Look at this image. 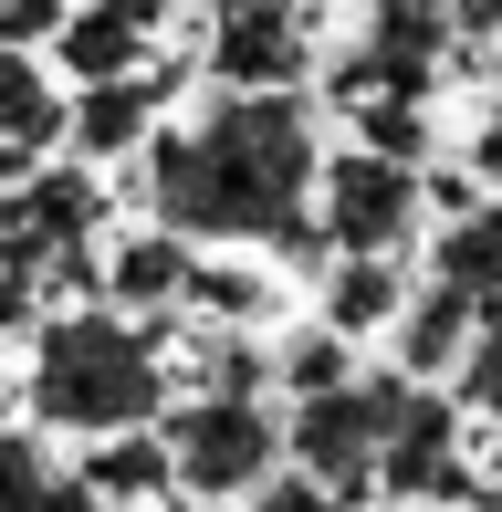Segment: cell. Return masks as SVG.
I'll return each instance as SVG.
<instances>
[{
  "label": "cell",
  "mask_w": 502,
  "mask_h": 512,
  "mask_svg": "<svg viewBox=\"0 0 502 512\" xmlns=\"http://www.w3.org/2000/svg\"><path fill=\"white\" fill-rule=\"evenodd\" d=\"M482 304L471 293H450V283H429L419 272V293H408V314H398V377H419V387H440V377H461L471 366V345H482Z\"/></svg>",
  "instance_id": "11"
},
{
  "label": "cell",
  "mask_w": 502,
  "mask_h": 512,
  "mask_svg": "<svg viewBox=\"0 0 502 512\" xmlns=\"http://www.w3.org/2000/svg\"><path fill=\"white\" fill-rule=\"evenodd\" d=\"M429 283L471 293L482 314H502V199H471L440 220V241H429Z\"/></svg>",
  "instance_id": "14"
},
{
  "label": "cell",
  "mask_w": 502,
  "mask_h": 512,
  "mask_svg": "<svg viewBox=\"0 0 502 512\" xmlns=\"http://www.w3.org/2000/svg\"><path fill=\"white\" fill-rule=\"evenodd\" d=\"M189 283H199V241H178L168 220L126 230V241L105 251V293H116L126 314H168V304H189Z\"/></svg>",
  "instance_id": "12"
},
{
  "label": "cell",
  "mask_w": 502,
  "mask_h": 512,
  "mask_svg": "<svg viewBox=\"0 0 502 512\" xmlns=\"http://www.w3.org/2000/svg\"><path fill=\"white\" fill-rule=\"evenodd\" d=\"M189 304L210 314V324H241V335H251V324L272 314V283H262V272H251V262H199Z\"/></svg>",
  "instance_id": "18"
},
{
  "label": "cell",
  "mask_w": 502,
  "mask_h": 512,
  "mask_svg": "<svg viewBox=\"0 0 502 512\" xmlns=\"http://www.w3.org/2000/svg\"><path fill=\"white\" fill-rule=\"evenodd\" d=\"M210 74L220 95H293L314 74L304 0H210Z\"/></svg>",
  "instance_id": "6"
},
{
  "label": "cell",
  "mask_w": 502,
  "mask_h": 512,
  "mask_svg": "<svg viewBox=\"0 0 502 512\" xmlns=\"http://www.w3.org/2000/svg\"><path fill=\"white\" fill-rule=\"evenodd\" d=\"M283 387H293V398H335V387H356V335L304 324V335L283 345Z\"/></svg>",
  "instance_id": "17"
},
{
  "label": "cell",
  "mask_w": 502,
  "mask_h": 512,
  "mask_svg": "<svg viewBox=\"0 0 502 512\" xmlns=\"http://www.w3.org/2000/svg\"><path fill=\"white\" fill-rule=\"evenodd\" d=\"M461 42H502V0H440Z\"/></svg>",
  "instance_id": "23"
},
{
  "label": "cell",
  "mask_w": 502,
  "mask_h": 512,
  "mask_svg": "<svg viewBox=\"0 0 502 512\" xmlns=\"http://www.w3.org/2000/svg\"><path fill=\"white\" fill-rule=\"evenodd\" d=\"M387 502H482V481H471L461 460V398H440V387L398 377V418H387Z\"/></svg>",
  "instance_id": "7"
},
{
  "label": "cell",
  "mask_w": 502,
  "mask_h": 512,
  "mask_svg": "<svg viewBox=\"0 0 502 512\" xmlns=\"http://www.w3.org/2000/svg\"><path fill=\"white\" fill-rule=\"evenodd\" d=\"M168 95H178L168 63L116 74V84H84L74 95V157H147L157 126H168Z\"/></svg>",
  "instance_id": "9"
},
{
  "label": "cell",
  "mask_w": 502,
  "mask_h": 512,
  "mask_svg": "<svg viewBox=\"0 0 502 512\" xmlns=\"http://www.w3.org/2000/svg\"><path fill=\"white\" fill-rule=\"evenodd\" d=\"M461 408L502 418V314L482 324V345H471V366H461Z\"/></svg>",
  "instance_id": "21"
},
{
  "label": "cell",
  "mask_w": 502,
  "mask_h": 512,
  "mask_svg": "<svg viewBox=\"0 0 502 512\" xmlns=\"http://www.w3.org/2000/svg\"><path fill=\"white\" fill-rule=\"evenodd\" d=\"M356 136H367L377 157H408V168H419L429 157V105L419 95H377V105H356Z\"/></svg>",
  "instance_id": "19"
},
{
  "label": "cell",
  "mask_w": 502,
  "mask_h": 512,
  "mask_svg": "<svg viewBox=\"0 0 502 512\" xmlns=\"http://www.w3.org/2000/svg\"><path fill=\"white\" fill-rule=\"evenodd\" d=\"M241 512H335V492H325L314 471H272V481H262V492H251Z\"/></svg>",
  "instance_id": "22"
},
{
  "label": "cell",
  "mask_w": 502,
  "mask_h": 512,
  "mask_svg": "<svg viewBox=\"0 0 502 512\" xmlns=\"http://www.w3.org/2000/svg\"><path fill=\"white\" fill-rule=\"evenodd\" d=\"M408 293H419L408 262H335L325 272V324H335V335H398Z\"/></svg>",
  "instance_id": "15"
},
{
  "label": "cell",
  "mask_w": 502,
  "mask_h": 512,
  "mask_svg": "<svg viewBox=\"0 0 502 512\" xmlns=\"http://www.w3.org/2000/svg\"><path fill=\"white\" fill-rule=\"evenodd\" d=\"M492 492H502V439H492Z\"/></svg>",
  "instance_id": "25"
},
{
  "label": "cell",
  "mask_w": 502,
  "mask_h": 512,
  "mask_svg": "<svg viewBox=\"0 0 502 512\" xmlns=\"http://www.w3.org/2000/svg\"><path fill=\"white\" fill-rule=\"evenodd\" d=\"M84 481H95L105 502H136V512H157L178 492V450H168V429H116L95 460H84Z\"/></svg>",
  "instance_id": "16"
},
{
  "label": "cell",
  "mask_w": 502,
  "mask_h": 512,
  "mask_svg": "<svg viewBox=\"0 0 502 512\" xmlns=\"http://www.w3.org/2000/svg\"><path fill=\"white\" fill-rule=\"evenodd\" d=\"M178 450V492L189 502H251L272 471L293 460V418H272L262 398H189L157 418Z\"/></svg>",
  "instance_id": "3"
},
{
  "label": "cell",
  "mask_w": 502,
  "mask_h": 512,
  "mask_svg": "<svg viewBox=\"0 0 502 512\" xmlns=\"http://www.w3.org/2000/svg\"><path fill=\"white\" fill-rule=\"evenodd\" d=\"M387 418H398V377H356L335 398H293V471H314L335 502L387 481Z\"/></svg>",
  "instance_id": "5"
},
{
  "label": "cell",
  "mask_w": 502,
  "mask_h": 512,
  "mask_svg": "<svg viewBox=\"0 0 502 512\" xmlns=\"http://www.w3.org/2000/svg\"><path fill=\"white\" fill-rule=\"evenodd\" d=\"M168 408V356L136 314H53L32 335V418L63 439L157 429Z\"/></svg>",
  "instance_id": "2"
},
{
  "label": "cell",
  "mask_w": 502,
  "mask_h": 512,
  "mask_svg": "<svg viewBox=\"0 0 502 512\" xmlns=\"http://www.w3.org/2000/svg\"><path fill=\"white\" fill-rule=\"evenodd\" d=\"M105 189L84 168H42L21 178V199L0 209V230H11V272H53V251H84V230H95Z\"/></svg>",
  "instance_id": "8"
},
{
  "label": "cell",
  "mask_w": 502,
  "mask_h": 512,
  "mask_svg": "<svg viewBox=\"0 0 502 512\" xmlns=\"http://www.w3.org/2000/svg\"><path fill=\"white\" fill-rule=\"evenodd\" d=\"M314 189H325V157H314L304 95H220L178 126H157L147 147V220H168L178 241H210V251L314 262L325 251Z\"/></svg>",
  "instance_id": "1"
},
{
  "label": "cell",
  "mask_w": 502,
  "mask_h": 512,
  "mask_svg": "<svg viewBox=\"0 0 502 512\" xmlns=\"http://www.w3.org/2000/svg\"><path fill=\"white\" fill-rule=\"evenodd\" d=\"M367 11H387V0H367Z\"/></svg>",
  "instance_id": "26"
},
{
  "label": "cell",
  "mask_w": 502,
  "mask_h": 512,
  "mask_svg": "<svg viewBox=\"0 0 502 512\" xmlns=\"http://www.w3.org/2000/svg\"><path fill=\"white\" fill-rule=\"evenodd\" d=\"M42 512H116V502H105V492H95V481H84V471H74V481H53V492H42Z\"/></svg>",
  "instance_id": "24"
},
{
  "label": "cell",
  "mask_w": 502,
  "mask_h": 512,
  "mask_svg": "<svg viewBox=\"0 0 502 512\" xmlns=\"http://www.w3.org/2000/svg\"><path fill=\"white\" fill-rule=\"evenodd\" d=\"M42 492H53L42 450H32L21 429H0V512H42Z\"/></svg>",
  "instance_id": "20"
},
{
  "label": "cell",
  "mask_w": 502,
  "mask_h": 512,
  "mask_svg": "<svg viewBox=\"0 0 502 512\" xmlns=\"http://www.w3.org/2000/svg\"><path fill=\"white\" fill-rule=\"evenodd\" d=\"M53 136H74V105L53 95L32 42H0V178H32Z\"/></svg>",
  "instance_id": "10"
},
{
  "label": "cell",
  "mask_w": 502,
  "mask_h": 512,
  "mask_svg": "<svg viewBox=\"0 0 502 512\" xmlns=\"http://www.w3.org/2000/svg\"><path fill=\"white\" fill-rule=\"evenodd\" d=\"M147 42H157V21L116 11V0H84V11L53 32V53H63V74H74V84H116V74H147V63H157Z\"/></svg>",
  "instance_id": "13"
},
{
  "label": "cell",
  "mask_w": 502,
  "mask_h": 512,
  "mask_svg": "<svg viewBox=\"0 0 502 512\" xmlns=\"http://www.w3.org/2000/svg\"><path fill=\"white\" fill-rule=\"evenodd\" d=\"M419 209H429V178L408 168V157H377V147L325 157L314 220H325V251H335V262H408Z\"/></svg>",
  "instance_id": "4"
}]
</instances>
